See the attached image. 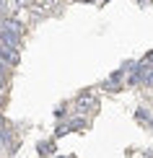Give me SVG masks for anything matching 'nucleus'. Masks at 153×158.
<instances>
[{
	"label": "nucleus",
	"instance_id": "f257e3e1",
	"mask_svg": "<svg viewBox=\"0 0 153 158\" xmlns=\"http://www.w3.org/2000/svg\"><path fill=\"white\" fill-rule=\"evenodd\" d=\"M94 106H96V101H94V96H91V94H81V96H78V101H75V109L81 111V114L91 111Z\"/></svg>",
	"mask_w": 153,
	"mask_h": 158
},
{
	"label": "nucleus",
	"instance_id": "f03ea898",
	"mask_svg": "<svg viewBox=\"0 0 153 158\" xmlns=\"http://www.w3.org/2000/svg\"><path fill=\"white\" fill-rule=\"evenodd\" d=\"M143 85H148V88H151V85H153V68H151V65H148V70H145V75H143V81H140Z\"/></svg>",
	"mask_w": 153,
	"mask_h": 158
},
{
	"label": "nucleus",
	"instance_id": "7ed1b4c3",
	"mask_svg": "<svg viewBox=\"0 0 153 158\" xmlns=\"http://www.w3.org/2000/svg\"><path fill=\"white\" fill-rule=\"evenodd\" d=\"M0 16H8V8H5V0H0Z\"/></svg>",
	"mask_w": 153,
	"mask_h": 158
},
{
	"label": "nucleus",
	"instance_id": "20e7f679",
	"mask_svg": "<svg viewBox=\"0 0 153 158\" xmlns=\"http://www.w3.org/2000/svg\"><path fill=\"white\" fill-rule=\"evenodd\" d=\"M143 62H148V65H153V52H148V55H145V60Z\"/></svg>",
	"mask_w": 153,
	"mask_h": 158
},
{
	"label": "nucleus",
	"instance_id": "39448f33",
	"mask_svg": "<svg viewBox=\"0 0 153 158\" xmlns=\"http://www.w3.org/2000/svg\"><path fill=\"white\" fill-rule=\"evenodd\" d=\"M16 5H18V8H26V5H29V0H16Z\"/></svg>",
	"mask_w": 153,
	"mask_h": 158
},
{
	"label": "nucleus",
	"instance_id": "423d86ee",
	"mask_svg": "<svg viewBox=\"0 0 153 158\" xmlns=\"http://www.w3.org/2000/svg\"><path fill=\"white\" fill-rule=\"evenodd\" d=\"M3 85H5V78H0V88H3Z\"/></svg>",
	"mask_w": 153,
	"mask_h": 158
}]
</instances>
